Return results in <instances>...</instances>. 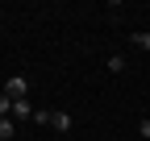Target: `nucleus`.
<instances>
[{"mask_svg":"<svg viewBox=\"0 0 150 141\" xmlns=\"http://www.w3.org/2000/svg\"><path fill=\"white\" fill-rule=\"evenodd\" d=\"M13 133H17V120L13 116H0V141H13Z\"/></svg>","mask_w":150,"mask_h":141,"instance_id":"20e7f679","label":"nucleus"},{"mask_svg":"<svg viewBox=\"0 0 150 141\" xmlns=\"http://www.w3.org/2000/svg\"><path fill=\"white\" fill-rule=\"evenodd\" d=\"M134 46H142V50H150V29H138V33H134Z\"/></svg>","mask_w":150,"mask_h":141,"instance_id":"423d86ee","label":"nucleus"},{"mask_svg":"<svg viewBox=\"0 0 150 141\" xmlns=\"http://www.w3.org/2000/svg\"><path fill=\"white\" fill-rule=\"evenodd\" d=\"M33 112H38V108H33L29 100H13V112H8V116H13V120H33Z\"/></svg>","mask_w":150,"mask_h":141,"instance_id":"f03ea898","label":"nucleus"},{"mask_svg":"<svg viewBox=\"0 0 150 141\" xmlns=\"http://www.w3.org/2000/svg\"><path fill=\"white\" fill-rule=\"evenodd\" d=\"M8 112H13V100H8L4 91H0V116H8Z\"/></svg>","mask_w":150,"mask_h":141,"instance_id":"0eeeda50","label":"nucleus"},{"mask_svg":"<svg viewBox=\"0 0 150 141\" xmlns=\"http://www.w3.org/2000/svg\"><path fill=\"white\" fill-rule=\"evenodd\" d=\"M108 70H112V75H121V70H125V54H112V58H108Z\"/></svg>","mask_w":150,"mask_h":141,"instance_id":"39448f33","label":"nucleus"},{"mask_svg":"<svg viewBox=\"0 0 150 141\" xmlns=\"http://www.w3.org/2000/svg\"><path fill=\"white\" fill-rule=\"evenodd\" d=\"M46 125H50V129H59V133H67V129H71V116H67V112H54V108H50V120H46Z\"/></svg>","mask_w":150,"mask_h":141,"instance_id":"7ed1b4c3","label":"nucleus"},{"mask_svg":"<svg viewBox=\"0 0 150 141\" xmlns=\"http://www.w3.org/2000/svg\"><path fill=\"white\" fill-rule=\"evenodd\" d=\"M25 91H29V79H25V75H13V79L4 83V96H8V100H25Z\"/></svg>","mask_w":150,"mask_h":141,"instance_id":"f257e3e1","label":"nucleus"},{"mask_svg":"<svg viewBox=\"0 0 150 141\" xmlns=\"http://www.w3.org/2000/svg\"><path fill=\"white\" fill-rule=\"evenodd\" d=\"M138 133H142V137H146V141H150V116H146V120H142V125H138Z\"/></svg>","mask_w":150,"mask_h":141,"instance_id":"6e6552de","label":"nucleus"}]
</instances>
